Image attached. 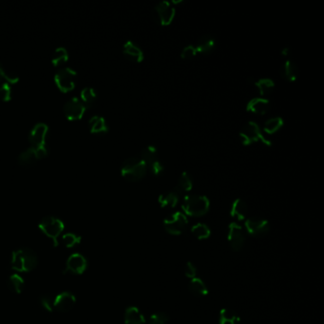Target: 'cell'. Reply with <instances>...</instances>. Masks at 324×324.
<instances>
[{"instance_id":"ab89813d","label":"cell","mask_w":324,"mask_h":324,"mask_svg":"<svg viewBox=\"0 0 324 324\" xmlns=\"http://www.w3.org/2000/svg\"><path fill=\"white\" fill-rule=\"evenodd\" d=\"M185 275L187 278L189 279H192L194 278H196V275H197V268L196 266L192 263L189 261L186 265H185Z\"/></svg>"},{"instance_id":"ac0fdd59","label":"cell","mask_w":324,"mask_h":324,"mask_svg":"<svg viewBox=\"0 0 324 324\" xmlns=\"http://www.w3.org/2000/svg\"><path fill=\"white\" fill-rule=\"evenodd\" d=\"M216 46V42L213 36L209 35H205L201 36L195 44V49L197 54H211Z\"/></svg>"},{"instance_id":"4fadbf2b","label":"cell","mask_w":324,"mask_h":324,"mask_svg":"<svg viewBox=\"0 0 324 324\" xmlns=\"http://www.w3.org/2000/svg\"><path fill=\"white\" fill-rule=\"evenodd\" d=\"M86 109L87 107L82 103L81 100L77 97H72L65 103L63 111L67 119L75 121L83 117Z\"/></svg>"},{"instance_id":"5bb4252c","label":"cell","mask_w":324,"mask_h":324,"mask_svg":"<svg viewBox=\"0 0 324 324\" xmlns=\"http://www.w3.org/2000/svg\"><path fill=\"white\" fill-rule=\"evenodd\" d=\"M75 296L70 292H62L54 298V311L68 313L75 305Z\"/></svg>"},{"instance_id":"e0dca14e","label":"cell","mask_w":324,"mask_h":324,"mask_svg":"<svg viewBox=\"0 0 324 324\" xmlns=\"http://www.w3.org/2000/svg\"><path fill=\"white\" fill-rule=\"evenodd\" d=\"M123 54L130 61L140 63L144 60V52L143 50L132 41H126L123 47Z\"/></svg>"},{"instance_id":"d6a6232c","label":"cell","mask_w":324,"mask_h":324,"mask_svg":"<svg viewBox=\"0 0 324 324\" xmlns=\"http://www.w3.org/2000/svg\"><path fill=\"white\" fill-rule=\"evenodd\" d=\"M191 232L198 240H206L211 234L210 228L205 224H197L191 228Z\"/></svg>"},{"instance_id":"cb8c5ba5","label":"cell","mask_w":324,"mask_h":324,"mask_svg":"<svg viewBox=\"0 0 324 324\" xmlns=\"http://www.w3.org/2000/svg\"><path fill=\"white\" fill-rule=\"evenodd\" d=\"M90 132L92 133H105L108 130L107 122L104 118L99 115H94L89 121Z\"/></svg>"},{"instance_id":"8fae6325","label":"cell","mask_w":324,"mask_h":324,"mask_svg":"<svg viewBox=\"0 0 324 324\" xmlns=\"http://www.w3.org/2000/svg\"><path fill=\"white\" fill-rule=\"evenodd\" d=\"M227 239L233 251H241L243 249L246 239L243 227L236 223L230 224L228 227Z\"/></svg>"},{"instance_id":"30bf717a","label":"cell","mask_w":324,"mask_h":324,"mask_svg":"<svg viewBox=\"0 0 324 324\" xmlns=\"http://www.w3.org/2000/svg\"><path fill=\"white\" fill-rule=\"evenodd\" d=\"M176 11L171 2H159L153 10V18L157 23L162 26H169L175 18Z\"/></svg>"},{"instance_id":"7c38bea8","label":"cell","mask_w":324,"mask_h":324,"mask_svg":"<svg viewBox=\"0 0 324 324\" xmlns=\"http://www.w3.org/2000/svg\"><path fill=\"white\" fill-rule=\"evenodd\" d=\"M245 229L252 237H262L270 229L268 221L260 217H251L245 221Z\"/></svg>"},{"instance_id":"f35d334b","label":"cell","mask_w":324,"mask_h":324,"mask_svg":"<svg viewBox=\"0 0 324 324\" xmlns=\"http://www.w3.org/2000/svg\"><path fill=\"white\" fill-rule=\"evenodd\" d=\"M40 305L48 312L54 311V298L50 296H42L39 299Z\"/></svg>"},{"instance_id":"6da1fadb","label":"cell","mask_w":324,"mask_h":324,"mask_svg":"<svg viewBox=\"0 0 324 324\" xmlns=\"http://www.w3.org/2000/svg\"><path fill=\"white\" fill-rule=\"evenodd\" d=\"M38 259L36 253L31 248H20L15 250L12 254L11 267L12 269L20 272L28 273L34 270L37 266Z\"/></svg>"},{"instance_id":"2e32d148","label":"cell","mask_w":324,"mask_h":324,"mask_svg":"<svg viewBox=\"0 0 324 324\" xmlns=\"http://www.w3.org/2000/svg\"><path fill=\"white\" fill-rule=\"evenodd\" d=\"M270 102L265 98H252L246 105V110L257 114V115H264L269 111Z\"/></svg>"},{"instance_id":"8d00e7d4","label":"cell","mask_w":324,"mask_h":324,"mask_svg":"<svg viewBox=\"0 0 324 324\" xmlns=\"http://www.w3.org/2000/svg\"><path fill=\"white\" fill-rule=\"evenodd\" d=\"M169 315L163 312L155 313L149 318V324H168Z\"/></svg>"},{"instance_id":"9c48e42d","label":"cell","mask_w":324,"mask_h":324,"mask_svg":"<svg viewBox=\"0 0 324 324\" xmlns=\"http://www.w3.org/2000/svg\"><path fill=\"white\" fill-rule=\"evenodd\" d=\"M141 159L144 161L147 171L149 170L154 176L161 175L164 171V166L160 162L158 151L153 145H148L144 148L140 155Z\"/></svg>"},{"instance_id":"d6986e66","label":"cell","mask_w":324,"mask_h":324,"mask_svg":"<svg viewBox=\"0 0 324 324\" xmlns=\"http://www.w3.org/2000/svg\"><path fill=\"white\" fill-rule=\"evenodd\" d=\"M192 187H193V183L190 175L188 172H183L177 180L176 186L174 188V192L177 195H185L189 193L192 189Z\"/></svg>"},{"instance_id":"1f68e13d","label":"cell","mask_w":324,"mask_h":324,"mask_svg":"<svg viewBox=\"0 0 324 324\" xmlns=\"http://www.w3.org/2000/svg\"><path fill=\"white\" fill-rule=\"evenodd\" d=\"M240 320L241 318L232 310L223 309L220 312V316H219L220 324H239Z\"/></svg>"},{"instance_id":"74e56055","label":"cell","mask_w":324,"mask_h":324,"mask_svg":"<svg viewBox=\"0 0 324 324\" xmlns=\"http://www.w3.org/2000/svg\"><path fill=\"white\" fill-rule=\"evenodd\" d=\"M197 55V51L195 49V47L193 45H189L185 47L181 53V57L182 59L185 60H189L192 59L193 57H195Z\"/></svg>"},{"instance_id":"f546056e","label":"cell","mask_w":324,"mask_h":324,"mask_svg":"<svg viewBox=\"0 0 324 324\" xmlns=\"http://www.w3.org/2000/svg\"><path fill=\"white\" fill-rule=\"evenodd\" d=\"M69 53L65 47H58L55 49V51L53 54L52 57V63L54 67H59L62 66L65 63L68 62L69 60Z\"/></svg>"},{"instance_id":"836d02e7","label":"cell","mask_w":324,"mask_h":324,"mask_svg":"<svg viewBox=\"0 0 324 324\" xmlns=\"http://www.w3.org/2000/svg\"><path fill=\"white\" fill-rule=\"evenodd\" d=\"M3 80H5L6 83L13 85V84H17L19 81V76L15 72L6 71L3 68V66L0 64V82Z\"/></svg>"},{"instance_id":"5b68a950","label":"cell","mask_w":324,"mask_h":324,"mask_svg":"<svg viewBox=\"0 0 324 324\" xmlns=\"http://www.w3.org/2000/svg\"><path fill=\"white\" fill-rule=\"evenodd\" d=\"M38 227L43 234L53 241L54 247H56L58 245V238L61 236L65 228L63 222L56 217L46 216L41 219Z\"/></svg>"},{"instance_id":"8992f818","label":"cell","mask_w":324,"mask_h":324,"mask_svg":"<svg viewBox=\"0 0 324 324\" xmlns=\"http://www.w3.org/2000/svg\"><path fill=\"white\" fill-rule=\"evenodd\" d=\"M240 139L243 145H250L258 142H261L262 144L269 146L272 145V142L262 134L261 127L253 121L246 123L243 126L240 132Z\"/></svg>"},{"instance_id":"44dd1931","label":"cell","mask_w":324,"mask_h":324,"mask_svg":"<svg viewBox=\"0 0 324 324\" xmlns=\"http://www.w3.org/2000/svg\"><path fill=\"white\" fill-rule=\"evenodd\" d=\"M248 213V207L246 203L242 199H236L230 209V215L238 221L244 220Z\"/></svg>"},{"instance_id":"60d3db41","label":"cell","mask_w":324,"mask_h":324,"mask_svg":"<svg viewBox=\"0 0 324 324\" xmlns=\"http://www.w3.org/2000/svg\"><path fill=\"white\" fill-rule=\"evenodd\" d=\"M289 51H290V50H289L288 47H286V48H284V49H283V51L281 52V54H282L283 56H287V55H289Z\"/></svg>"},{"instance_id":"277c9868","label":"cell","mask_w":324,"mask_h":324,"mask_svg":"<svg viewBox=\"0 0 324 324\" xmlns=\"http://www.w3.org/2000/svg\"><path fill=\"white\" fill-rule=\"evenodd\" d=\"M49 132V126L44 123H37L31 129L29 135L30 146L35 148L39 159H42L47 156L48 148H47V137Z\"/></svg>"},{"instance_id":"d4e9b609","label":"cell","mask_w":324,"mask_h":324,"mask_svg":"<svg viewBox=\"0 0 324 324\" xmlns=\"http://www.w3.org/2000/svg\"><path fill=\"white\" fill-rule=\"evenodd\" d=\"M255 87L262 96L269 95L275 90V82L269 78H261L254 82Z\"/></svg>"},{"instance_id":"d590c367","label":"cell","mask_w":324,"mask_h":324,"mask_svg":"<svg viewBox=\"0 0 324 324\" xmlns=\"http://www.w3.org/2000/svg\"><path fill=\"white\" fill-rule=\"evenodd\" d=\"M12 95H13L12 85L6 82H3L2 84H0V99L4 102H8L12 99Z\"/></svg>"},{"instance_id":"9a60e30c","label":"cell","mask_w":324,"mask_h":324,"mask_svg":"<svg viewBox=\"0 0 324 324\" xmlns=\"http://www.w3.org/2000/svg\"><path fill=\"white\" fill-rule=\"evenodd\" d=\"M87 267H88L87 259L81 254L75 253V254H72V256L69 257V259L67 260L65 271L74 275H81L87 270Z\"/></svg>"},{"instance_id":"83f0119b","label":"cell","mask_w":324,"mask_h":324,"mask_svg":"<svg viewBox=\"0 0 324 324\" xmlns=\"http://www.w3.org/2000/svg\"><path fill=\"white\" fill-rule=\"evenodd\" d=\"M283 126V119L281 117H273L268 119L264 126H263V131L266 134L273 135L280 130V128Z\"/></svg>"},{"instance_id":"52a82bcc","label":"cell","mask_w":324,"mask_h":324,"mask_svg":"<svg viewBox=\"0 0 324 324\" xmlns=\"http://www.w3.org/2000/svg\"><path fill=\"white\" fill-rule=\"evenodd\" d=\"M76 80L77 73L69 67L60 68L54 74V82L57 88L62 92L72 91L75 88Z\"/></svg>"},{"instance_id":"e575fe53","label":"cell","mask_w":324,"mask_h":324,"mask_svg":"<svg viewBox=\"0 0 324 324\" xmlns=\"http://www.w3.org/2000/svg\"><path fill=\"white\" fill-rule=\"evenodd\" d=\"M81 243V237L74 233H67L62 236V243L67 248H72Z\"/></svg>"},{"instance_id":"484cf974","label":"cell","mask_w":324,"mask_h":324,"mask_svg":"<svg viewBox=\"0 0 324 324\" xmlns=\"http://www.w3.org/2000/svg\"><path fill=\"white\" fill-rule=\"evenodd\" d=\"M158 202L163 208H174L178 205L179 195H177L174 191L166 192L159 197Z\"/></svg>"},{"instance_id":"4dcf8cb0","label":"cell","mask_w":324,"mask_h":324,"mask_svg":"<svg viewBox=\"0 0 324 324\" xmlns=\"http://www.w3.org/2000/svg\"><path fill=\"white\" fill-rule=\"evenodd\" d=\"M96 97H97L96 91L92 87H86L81 90L80 100L87 108H90L95 103Z\"/></svg>"},{"instance_id":"4316f807","label":"cell","mask_w":324,"mask_h":324,"mask_svg":"<svg viewBox=\"0 0 324 324\" xmlns=\"http://www.w3.org/2000/svg\"><path fill=\"white\" fill-rule=\"evenodd\" d=\"M7 285L9 287L10 290L15 293V294H21L23 289H24V285H25V280L23 278L18 275V274H13L11 275L8 280H7Z\"/></svg>"},{"instance_id":"ba28073f","label":"cell","mask_w":324,"mask_h":324,"mask_svg":"<svg viewBox=\"0 0 324 324\" xmlns=\"http://www.w3.org/2000/svg\"><path fill=\"white\" fill-rule=\"evenodd\" d=\"M189 225V220L182 212H175L164 221V227L169 234L178 236L185 232Z\"/></svg>"},{"instance_id":"f1b7e54d","label":"cell","mask_w":324,"mask_h":324,"mask_svg":"<svg viewBox=\"0 0 324 324\" xmlns=\"http://www.w3.org/2000/svg\"><path fill=\"white\" fill-rule=\"evenodd\" d=\"M39 160V157L36 153L35 148L32 146H29L25 150H23L18 156V163L22 166H28L33 163Z\"/></svg>"},{"instance_id":"ffe728a7","label":"cell","mask_w":324,"mask_h":324,"mask_svg":"<svg viewBox=\"0 0 324 324\" xmlns=\"http://www.w3.org/2000/svg\"><path fill=\"white\" fill-rule=\"evenodd\" d=\"M281 76L284 80L288 82H294L297 80L298 75V68L297 64L293 60H286L281 67Z\"/></svg>"},{"instance_id":"7402d4cb","label":"cell","mask_w":324,"mask_h":324,"mask_svg":"<svg viewBox=\"0 0 324 324\" xmlns=\"http://www.w3.org/2000/svg\"><path fill=\"white\" fill-rule=\"evenodd\" d=\"M189 289L190 293L195 297H204L208 294L207 284L198 278H194L189 281Z\"/></svg>"},{"instance_id":"3957f363","label":"cell","mask_w":324,"mask_h":324,"mask_svg":"<svg viewBox=\"0 0 324 324\" xmlns=\"http://www.w3.org/2000/svg\"><path fill=\"white\" fill-rule=\"evenodd\" d=\"M210 207L209 200L203 195H189L186 196L182 208L185 215L191 217H202L206 215Z\"/></svg>"},{"instance_id":"7a4b0ae2","label":"cell","mask_w":324,"mask_h":324,"mask_svg":"<svg viewBox=\"0 0 324 324\" xmlns=\"http://www.w3.org/2000/svg\"><path fill=\"white\" fill-rule=\"evenodd\" d=\"M147 168L140 156H133L126 159L121 167V174L127 181L137 182L146 176Z\"/></svg>"},{"instance_id":"603a6c76","label":"cell","mask_w":324,"mask_h":324,"mask_svg":"<svg viewBox=\"0 0 324 324\" xmlns=\"http://www.w3.org/2000/svg\"><path fill=\"white\" fill-rule=\"evenodd\" d=\"M125 324H144L145 319L140 310L136 307H128L125 312Z\"/></svg>"}]
</instances>
